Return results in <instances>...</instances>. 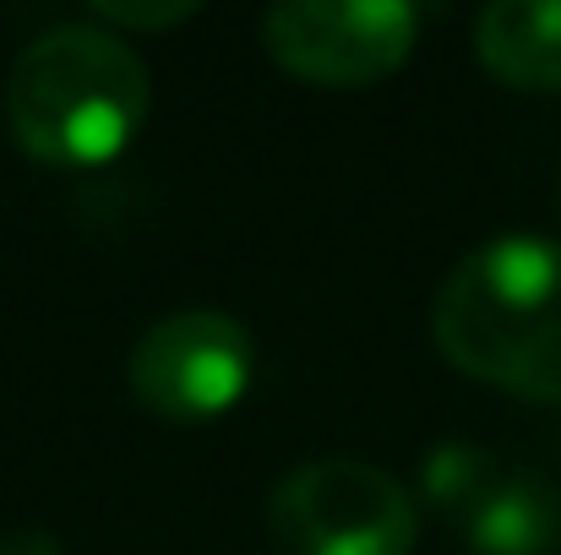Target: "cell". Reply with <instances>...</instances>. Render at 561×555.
<instances>
[{
    "mask_svg": "<svg viewBox=\"0 0 561 555\" xmlns=\"http://www.w3.org/2000/svg\"><path fill=\"white\" fill-rule=\"evenodd\" d=\"M431 338L447 366L529 403H561V245L502 234L436 289Z\"/></svg>",
    "mask_w": 561,
    "mask_h": 555,
    "instance_id": "6da1fadb",
    "label": "cell"
},
{
    "mask_svg": "<svg viewBox=\"0 0 561 555\" xmlns=\"http://www.w3.org/2000/svg\"><path fill=\"white\" fill-rule=\"evenodd\" d=\"M142 120L148 66L121 33L99 22L38 33L5 71L11 142L49 170H99L121 159Z\"/></svg>",
    "mask_w": 561,
    "mask_h": 555,
    "instance_id": "7a4b0ae2",
    "label": "cell"
},
{
    "mask_svg": "<svg viewBox=\"0 0 561 555\" xmlns=\"http://www.w3.org/2000/svg\"><path fill=\"white\" fill-rule=\"evenodd\" d=\"M267 529L284 555H414V496L355 458H322L278 479Z\"/></svg>",
    "mask_w": 561,
    "mask_h": 555,
    "instance_id": "3957f363",
    "label": "cell"
},
{
    "mask_svg": "<svg viewBox=\"0 0 561 555\" xmlns=\"http://www.w3.org/2000/svg\"><path fill=\"white\" fill-rule=\"evenodd\" d=\"M420 38L403 0H284L262 16V49L300 82L371 88L392 77Z\"/></svg>",
    "mask_w": 561,
    "mask_h": 555,
    "instance_id": "277c9868",
    "label": "cell"
},
{
    "mask_svg": "<svg viewBox=\"0 0 561 555\" xmlns=\"http://www.w3.org/2000/svg\"><path fill=\"white\" fill-rule=\"evenodd\" d=\"M256 381V344L224 311H175L131 349V392L142 408L202 425L229 414Z\"/></svg>",
    "mask_w": 561,
    "mask_h": 555,
    "instance_id": "5b68a950",
    "label": "cell"
},
{
    "mask_svg": "<svg viewBox=\"0 0 561 555\" xmlns=\"http://www.w3.org/2000/svg\"><path fill=\"white\" fill-rule=\"evenodd\" d=\"M480 66L518 93H561V0H496L474 16Z\"/></svg>",
    "mask_w": 561,
    "mask_h": 555,
    "instance_id": "8992f818",
    "label": "cell"
},
{
    "mask_svg": "<svg viewBox=\"0 0 561 555\" xmlns=\"http://www.w3.org/2000/svg\"><path fill=\"white\" fill-rule=\"evenodd\" d=\"M474 555H551L561 545V496L535 474H502L463 518Z\"/></svg>",
    "mask_w": 561,
    "mask_h": 555,
    "instance_id": "52a82bcc",
    "label": "cell"
},
{
    "mask_svg": "<svg viewBox=\"0 0 561 555\" xmlns=\"http://www.w3.org/2000/svg\"><path fill=\"white\" fill-rule=\"evenodd\" d=\"M496 479H502L496 463H491L485 452H474V447H436V452L425 458V496H431L436 507L458 512V518H469L474 501H480Z\"/></svg>",
    "mask_w": 561,
    "mask_h": 555,
    "instance_id": "ba28073f",
    "label": "cell"
},
{
    "mask_svg": "<svg viewBox=\"0 0 561 555\" xmlns=\"http://www.w3.org/2000/svg\"><path fill=\"white\" fill-rule=\"evenodd\" d=\"M202 5H181V0H170V5H93V16L88 22H99V27H175V22H186L196 16Z\"/></svg>",
    "mask_w": 561,
    "mask_h": 555,
    "instance_id": "9c48e42d",
    "label": "cell"
},
{
    "mask_svg": "<svg viewBox=\"0 0 561 555\" xmlns=\"http://www.w3.org/2000/svg\"><path fill=\"white\" fill-rule=\"evenodd\" d=\"M0 555H60V545L44 534V529H11L0 540Z\"/></svg>",
    "mask_w": 561,
    "mask_h": 555,
    "instance_id": "30bf717a",
    "label": "cell"
}]
</instances>
